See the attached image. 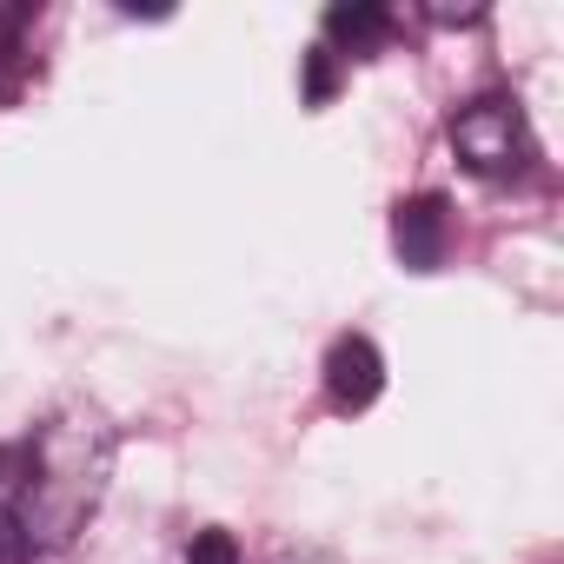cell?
Returning <instances> with one entry per match:
<instances>
[{
    "instance_id": "277c9868",
    "label": "cell",
    "mask_w": 564,
    "mask_h": 564,
    "mask_svg": "<svg viewBox=\"0 0 564 564\" xmlns=\"http://www.w3.org/2000/svg\"><path fill=\"white\" fill-rule=\"evenodd\" d=\"M392 239H399L405 265H419V272L438 265V252H445V199H432V193L405 199L399 219H392Z\"/></svg>"
},
{
    "instance_id": "5b68a950",
    "label": "cell",
    "mask_w": 564,
    "mask_h": 564,
    "mask_svg": "<svg viewBox=\"0 0 564 564\" xmlns=\"http://www.w3.org/2000/svg\"><path fill=\"white\" fill-rule=\"evenodd\" d=\"M326 34L346 41L352 54H366V47H379V41L392 34V14L372 8V0H352V8H333V14H326Z\"/></svg>"
},
{
    "instance_id": "7a4b0ae2",
    "label": "cell",
    "mask_w": 564,
    "mask_h": 564,
    "mask_svg": "<svg viewBox=\"0 0 564 564\" xmlns=\"http://www.w3.org/2000/svg\"><path fill=\"white\" fill-rule=\"evenodd\" d=\"M445 140H452V153H458L478 180H511V173L531 160L524 113H518V100H498V94L458 107L452 127H445Z\"/></svg>"
},
{
    "instance_id": "6da1fadb",
    "label": "cell",
    "mask_w": 564,
    "mask_h": 564,
    "mask_svg": "<svg viewBox=\"0 0 564 564\" xmlns=\"http://www.w3.org/2000/svg\"><path fill=\"white\" fill-rule=\"evenodd\" d=\"M113 425L87 405H67L54 412L47 425L28 432V471H21V505H14V531L0 544L8 564H47L61 557L87 518L100 511L107 498V478H113Z\"/></svg>"
},
{
    "instance_id": "8992f818",
    "label": "cell",
    "mask_w": 564,
    "mask_h": 564,
    "mask_svg": "<svg viewBox=\"0 0 564 564\" xmlns=\"http://www.w3.org/2000/svg\"><path fill=\"white\" fill-rule=\"evenodd\" d=\"M186 564H239V544H232V531H193V544H186Z\"/></svg>"
},
{
    "instance_id": "3957f363",
    "label": "cell",
    "mask_w": 564,
    "mask_h": 564,
    "mask_svg": "<svg viewBox=\"0 0 564 564\" xmlns=\"http://www.w3.org/2000/svg\"><path fill=\"white\" fill-rule=\"evenodd\" d=\"M379 392H386V359H379V346H372L366 333L333 339V352H326V399H333V412H366Z\"/></svg>"
},
{
    "instance_id": "52a82bcc",
    "label": "cell",
    "mask_w": 564,
    "mask_h": 564,
    "mask_svg": "<svg viewBox=\"0 0 564 564\" xmlns=\"http://www.w3.org/2000/svg\"><path fill=\"white\" fill-rule=\"evenodd\" d=\"M306 94L326 100L333 94V47H313V74H306Z\"/></svg>"
},
{
    "instance_id": "ba28073f",
    "label": "cell",
    "mask_w": 564,
    "mask_h": 564,
    "mask_svg": "<svg viewBox=\"0 0 564 564\" xmlns=\"http://www.w3.org/2000/svg\"><path fill=\"white\" fill-rule=\"evenodd\" d=\"M265 564H339V557H326V551H313V544H279Z\"/></svg>"
}]
</instances>
